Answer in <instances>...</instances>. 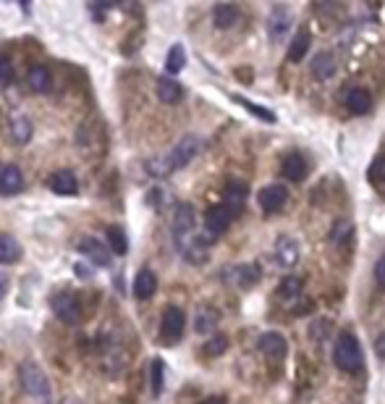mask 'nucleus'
Returning a JSON list of instances; mask_svg holds the SVG:
<instances>
[{
  "label": "nucleus",
  "mask_w": 385,
  "mask_h": 404,
  "mask_svg": "<svg viewBox=\"0 0 385 404\" xmlns=\"http://www.w3.org/2000/svg\"><path fill=\"white\" fill-rule=\"evenodd\" d=\"M32 134H35L32 121H29L27 116H21V113H16V116L11 119V137H13V142H16V145H27L29 139H32Z\"/></svg>",
  "instance_id": "26"
},
{
  "label": "nucleus",
  "mask_w": 385,
  "mask_h": 404,
  "mask_svg": "<svg viewBox=\"0 0 385 404\" xmlns=\"http://www.w3.org/2000/svg\"><path fill=\"white\" fill-rule=\"evenodd\" d=\"M223 284L228 286H236V289H252V286L262 278V271L255 266V263H244V266H228L223 273Z\"/></svg>",
  "instance_id": "6"
},
{
  "label": "nucleus",
  "mask_w": 385,
  "mask_h": 404,
  "mask_svg": "<svg viewBox=\"0 0 385 404\" xmlns=\"http://www.w3.org/2000/svg\"><path fill=\"white\" fill-rule=\"evenodd\" d=\"M257 200H259V208H262L265 215H273V213L286 208V202H288V189H286L283 184H270L265 189H259Z\"/></svg>",
  "instance_id": "8"
},
{
  "label": "nucleus",
  "mask_w": 385,
  "mask_h": 404,
  "mask_svg": "<svg viewBox=\"0 0 385 404\" xmlns=\"http://www.w3.org/2000/svg\"><path fill=\"white\" fill-rule=\"evenodd\" d=\"M47 186H50V192L61 194V197H71V194L79 192V179H76V174L73 171H66V168H61V171H55V174H50V179H47Z\"/></svg>",
  "instance_id": "13"
},
{
  "label": "nucleus",
  "mask_w": 385,
  "mask_h": 404,
  "mask_svg": "<svg viewBox=\"0 0 385 404\" xmlns=\"http://www.w3.org/2000/svg\"><path fill=\"white\" fill-rule=\"evenodd\" d=\"M163 378H165V365L163 360H152V370H149V391L152 396H160L163 394Z\"/></svg>",
  "instance_id": "33"
},
{
  "label": "nucleus",
  "mask_w": 385,
  "mask_h": 404,
  "mask_svg": "<svg viewBox=\"0 0 385 404\" xmlns=\"http://www.w3.org/2000/svg\"><path fill=\"white\" fill-rule=\"evenodd\" d=\"M343 105H346L351 113L365 116L367 110L372 108V97H369V92H367L365 87H351V90L343 95Z\"/></svg>",
  "instance_id": "18"
},
{
  "label": "nucleus",
  "mask_w": 385,
  "mask_h": 404,
  "mask_svg": "<svg viewBox=\"0 0 385 404\" xmlns=\"http://www.w3.org/2000/svg\"><path fill=\"white\" fill-rule=\"evenodd\" d=\"M275 263L281 268H293L299 263V244L291 237H281L275 244Z\"/></svg>",
  "instance_id": "15"
},
{
  "label": "nucleus",
  "mask_w": 385,
  "mask_h": 404,
  "mask_svg": "<svg viewBox=\"0 0 385 404\" xmlns=\"http://www.w3.org/2000/svg\"><path fill=\"white\" fill-rule=\"evenodd\" d=\"M310 69H312V76H314V79L325 82V79H330V76L336 73L338 64H336V55L333 53H317L314 58H312Z\"/></svg>",
  "instance_id": "21"
},
{
  "label": "nucleus",
  "mask_w": 385,
  "mask_h": 404,
  "mask_svg": "<svg viewBox=\"0 0 385 404\" xmlns=\"http://www.w3.org/2000/svg\"><path fill=\"white\" fill-rule=\"evenodd\" d=\"M226 349H228V339H226V336H212V339L204 344V352H207L210 357H218Z\"/></svg>",
  "instance_id": "34"
},
{
  "label": "nucleus",
  "mask_w": 385,
  "mask_h": 404,
  "mask_svg": "<svg viewBox=\"0 0 385 404\" xmlns=\"http://www.w3.org/2000/svg\"><path fill=\"white\" fill-rule=\"evenodd\" d=\"M155 289H157V275L149 268L139 271L137 278H134V297L137 299H149L155 294Z\"/></svg>",
  "instance_id": "25"
},
{
  "label": "nucleus",
  "mask_w": 385,
  "mask_h": 404,
  "mask_svg": "<svg viewBox=\"0 0 385 404\" xmlns=\"http://www.w3.org/2000/svg\"><path fill=\"white\" fill-rule=\"evenodd\" d=\"M13 82V64L8 58H0V87H8Z\"/></svg>",
  "instance_id": "35"
},
{
  "label": "nucleus",
  "mask_w": 385,
  "mask_h": 404,
  "mask_svg": "<svg viewBox=\"0 0 385 404\" xmlns=\"http://www.w3.org/2000/svg\"><path fill=\"white\" fill-rule=\"evenodd\" d=\"M183 328H186V315H183L181 307L171 304V307L163 312V321H160V336H163V341H178L183 336Z\"/></svg>",
  "instance_id": "7"
},
{
  "label": "nucleus",
  "mask_w": 385,
  "mask_h": 404,
  "mask_svg": "<svg viewBox=\"0 0 385 404\" xmlns=\"http://www.w3.org/2000/svg\"><path fill=\"white\" fill-rule=\"evenodd\" d=\"M257 349H259L265 357L281 360V357H286V352H288V341H286L281 333L267 331V333H262V336H259V341H257Z\"/></svg>",
  "instance_id": "14"
},
{
  "label": "nucleus",
  "mask_w": 385,
  "mask_h": 404,
  "mask_svg": "<svg viewBox=\"0 0 385 404\" xmlns=\"http://www.w3.org/2000/svg\"><path fill=\"white\" fill-rule=\"evenodd\" d=\"M375 281L380 289H385V257H380L375 263Z\"/></svg>",
  "instance_id": "36"
},
{
  "label": "nucleus",
  "mask_w": 385,
  "mask_h": 404,
  "mask_svg": "<svg viewBox=\"0 0 385 404\" xmlns=\"http://www.w3.org/2000/svg\"><path fill=\"white\" fill-rule=\"evenodd\" d=\"M18 378H21L24 391H27L32 399H37V402H47V399H50V381H47L45 370L37 365V362H21Z\"/></svg>",
  "instance_id": "3"
},
{
  "label": "nucleus",
  "mask_w": 385,
  "mask_h": 404,
  "mask_svg": "<svg viewBox=\"0 0 385 404\" xmlns=\"http://www.w3.org/2000/svg\"><path fill=\"white\" fill-rule=\"evenodd\" d=\"M238 18H241V13H238V8L236 6H231V3H218V6L212 8V24L218 29L236 27Z\"/></svg>",
  "instance_id": "22"
},
{
  "label": "nucleus",
  "mask_w": 385,
  "mask_h": 404,
  "mask_svg": "<svg viewBox=\"0 0 385 404\" xmlns=\"http://www.w3.org/2000/svg\"><path fill=\"white\" fill-rule=\"evenodd\" d=\"M53 310L55 315L61 318L63 323H68V326H76V323H82L84 318V307H82V299L76 297L73 292H58L53 297Z\"/></svg>",
  "instance_id": "5"
},
{
  "label": "nucleus",
  "mask_w": 385,
  "mask_h": 404,
  "mask_svg": "<svg viewBox=\"0 0 385 404\" xmlns=\"http://www.w3.org/2000/svg\"><path fill=\"white\" fill-rule=\"evenodd\" d=\"M79 252H82L94 268H110V249H108V244H102L100 239H94V237L82 239Z\"/></svg>",
  "instance_id": "11"
},
{
  "label": "nucleus",
  "mask_w": 385,
  "mask_h": 404,
  "mask_svg": "<svg viewBox=\"0 0 385 404\" xmlns=\"http://www.w3.org/2000/svg\"><path fill=\"white\" fill-rule=\"evenodd\" d=\"M351 234H354V223L351 220H336L333 229H330V242L336 247H343L348 239H351Z\"/></svg>",
  "instance_id": "30"
},
{
  "label": "nucleus",
  "mask_w": 385,
  "mask_h": 404,
  "mask_svg": "<svg viewBox=\"0 0 385 404\" xmlns=\"http://www.w3.org/2000/svg\"><path fill=\"white\" fill-rule=\"evenodd\" d=\"M21 260V244L8 234H0V266H11Z\"/></svg>",
  "instance_id": "27"
},
{
  "label": "nucleus",
  "mask_w": 385,
  "mask_h": 404,
  "mask_svg": "<svg viewBox=\"0 0 385 404\" xmlns=\"http://www.w3.org/2000/svg\"><path fill=\"white\" fill-rule=\"evenodd\" d=\"M291 24H293L291 11L286 8V6H275V8L270 11V16H267V35H270V40H273V42H281V40L288 35Z\"/></svg>",
  "instance_id": "9"
},
{
  "label": "nucleus",
  "mask_w": 385,
  "mask_h": 404,
  "mask_svg": "<svg viewBox=\"0 0 385 404\" xmlns=\"http://www.w3.org/2000/svg\"><path fill=\"white\" fill-rule=\"evenodd\" d=\"M108 249L113 255H126L128 252V239L121 226H110L108 229Z\"/></svg>",
  "instance_id": "29"
},
{
  "label": "nucleus",
  "mask_w": 385,
  "mask_h": 404,
  "mask_svg": "<svg viewBox=\"0 0 385 404\" xmlns=\"http://www.w3.org/2000/svg\"><path fill=\"white\" fill-rule=\"evenodd\" d=\"M231 97H233V102H238L241 108H247L249 113H252V116H257L259 121H265V124H275V121H278V119H275L273 110H267V108H262V105H255V102L244 100L241 95H231Z\"/></svg>",
  "instance_id": "31"
},
{
  "label": "nucleus",
  "mask_w": 385,
  "mask_h": 404,
  "mask_svg": "<svg viewBox=\"0 0 385 404\" xmlns=\"http://www.w3.org/2000/svg\"><path fill=\"white\" fill-rule=\"evenodd\" d=\"M281 174H283V179H288V182H302L304 176H307V160H304L299 153H288V155L283 158V163H281Z\"/></svg>",
  "instance_id": "20"
},
{
  "label": "nucleus",
  "mask_w": 385,
  "mask_h": 404,
  "mask_svg": "<svg viewBox=\"0 0 385 404\" xmlns=\"http://www.w3.org/2000/svg\"><path fill=\"white\" fill-rule=\"evenodd\" d=\"M302 289H304V281L299 275H286L283 281L278 284V289H275V297H278L281 302H293V299L302 297Z\"/></svg>",
  "instance_id": "23"
},
{
  "label": "nucleus",
  "mask_w": 385,
  "mask_h": 404,
  "mask_svg": "<svg viewBox=\"0 0 385 404\" xmlns=\"http://www.w3.org/2000/svg\"><path fill=\"white\" fill-rule=\"evenodd\" d=\"M27 84L29 90L37 92V95H45L50 87H53V76H50V71H47L45 66H32L27 73Z\"/></svg>",
  "instance_id": "24"
},
{
  "label": "nucleus",
  "mask_w": 385,
  "mask_h": 404,
  "mask_svg": "<svg viewBox=\"0 0 385 404\" xmlns=\"http://www.w3.org/2000/svg\"><path fill=\"white\" fill-rule=\"evenodd\" d=\"M375 352H377V357L385 360V333H380L375 341Z\"/></svg>",
  "instance_id": "38"
},
{
  "label": "nucleus",
  "mask_w": 385,
  "mask_h": 404,
  "mask_svg": "<svg viewBox=\"0 0 385 404\" xmlns=\"http://www.w3.org/2000/svg\"><path fill=\"white\" fill-rule=\"evenodd\" d=\"M197 153H200V137L186 134V137H181L176 142L173 150H168V153L160 158H152V160L147 163V174L157 176V179H165V176L176 174L178 168H186V165L197 158Z\"/></svg>",
  "instance_id": "1"
},
{
  "label": "nucleus",
  "mask_w": 385,
  "mask_h": 404,
  "mask_svg": "<svg viewBox=\"0 0 385 404\" xmlns=\"http://www.w3.org/2000/svg\"><path fill=\"white\" fill-rule=\"evenodd\" d=\"M380 171H383V182H385V163H383V165H380Z\"/></svg>",
  "instance_id": "41"
},
{
  "label": "nucleus",
  "mask_w": 385,
  "mask_h": 404,
  "mask_svg": "<svg viewBox=\"0 0 385 404\" xmlns=\"http://www.w3.org/2000/svg\"><path fill=\"white\" fill-rule=\"evenodd\" d=\"M24 189V174L16 165H3L0 168V194H18Z\"/></svg>",
  "instance_id": "17"
},
{
  "label": "nucleus",
  "mask_w": 385,
  "mask_h": 404,
  "mask_svg": "<svg viewBox=\"0 0 385 404\" xmlns=\"http://www.w3.org/2000/svg\"><path fill=\"white\" fill-rule=\"evenodd\" d=\"M310 47H312L310 29H307V27L296 29V35H293L291 45H288V61H291V64H302L304 55L310 53Z\"/></svg>",
  "instance_id": "19"
},
{
  "label": "nucleus",
  "mask_w": 385,
  "mask_h": 404,
  "mask_svg": "<svg viewBox=\"0 0 385 404\" xmlns=\"http://www.w3.org/2000/svg\"><path fill=\"white\" fill-rule=\"evenodd\" d=\"M155 92L157 97H160V102H165V105H176V102L183 100V87L176 82L173 76H160Z\"/></svg>",
  "instance_id": "16"
},
{
  "label": "nucleus",
  "mask_w": 385,
  "mask_h": 404,
  "mask_svg": "<svg viewBox=\"0 0 385 404\" xmlns=\"http://www.w3.org/2000/svg\"><path fill=\"white\" fill-rule=\"evenodd\" d=\"M61 404H82V402H79V399H73V396H68V399H63Z\"/></svg>",
  "instance_id": "40"
},
{
  "label": "nucleus",
  "mask_w": 385,
  "mask_h": 404,
  "mask_svg": "<svg viewBox=\"0 0 385 404\" xmlns=\"http://www.w3.org/2000/svg\"><path fill=\"white\" fill-rule=\"evenodd\" d=\"M186 66V53H183L181 45H173L168 50V58H165V71L168 73H178Z\"/></svg>",
  "instance_id": "32"
},
{
  "label": "nucleus",
  "mask_w": 385,
  "mask_h": 404,
  "mask_svg": "<svg viewBox=\"0 0 385 404\" xmlns=\"http://www.w3.org/2000/svg\"><path fill=\"white\" fill-rule=\"evenodd\" d=\"M197 237V215H194V208L192 205H176V213H173V242H176V249L181 252L192 239Z\"/></svg>",
  "instance_id": "4"
},
{
  "label": "nucleus",
  "mask_w": 385,
  "mask_h": 404,
  "mask_svg": "<svg viewBox=\"0 0 385 404\" xmlns=\"http://www.w3.org/2000/svg\"><path fill=\"white\" fill-rule=\"evenodd\" d=\"M200 404H226V396H207V399H202Z\"/></svg>",
  "instance_id": "39"
},
{
  "label": "nucleus",
  "mask_w": 385,
  "mask_h": 404,
  "mask_svg": "<svg viewBox=\"0 0 385 404\" xmlns=\"http://www.w3.org/2000/svg\"><path fill=\"white\" fill-rule=\"evenodd\" d=\"M247 184L238 182V179H231L228 184H226V189H223V205L228 208L233 215H238V213L244 210V202H247Z\"/></svg>",
  "instance_id": "12"
},
{
  "label": "nucleus",
  "mask_w": 385,
  "mask_h": 404,
  "mask_svg": "<svg viewBox=\"0 0 385 404\" xmlns=\"http://www.w3.org/2000/svg\"><path fill=\"white\" fill-rule=\"evenodd\" d=\"M233 218H236V215H233L223 202H220V205H212L210 210H207V215H204V229H207L210 237H220L223 231H228Z\"/></svg>",
  "instance_id": "10"
},
{
  "label": "nucleus",
  "mask_w": 385,
  "mask_h": 404,
  "mask_svg": "<svg viewBox=\"0 0 385 404\" xmlns=\"http://www.w3.org/2000/svg\"><path fill=\"white\" fill-rule=\"evenodd\" d=\"M6 294H8V275L0 271V302L6 299Z\"/></svg>",
  "instance_id": "37"
},
{
  "label": "nucleus",
  "mask_w": 385,
  "mask_h": 404,
  "mask_svg": "<svg viewBox=\"0 0 385 404\" xmlns=\"http://www.w3.org/2000/svg\"><path fill=\"white\" fill-rule=\"evenodd\" d=\"M218 321H220V315H218V310H212V307H200L197 310V315H194V331L197 333H210L215 326H218Z\"/></svg>",
  "instance_id": "28"
},
{
  "label": "nucleus",
  "mask_w": 385,
  "mask_h": 404,
  "mask_svg": "<svg viewBox=\"0 0 385 404\" xmlns=\"http://www.w3.org/2000/svg\"><path fill=\"white\" fill-rule=\"evenodd\" d=\"M333 360H336V365H338L343 373H359V370H362L365 357H362V347H359V341L354 333L343 331L338 339H336Z\"/></svg>",
  "instance_id": "2"
}]
</instances>
